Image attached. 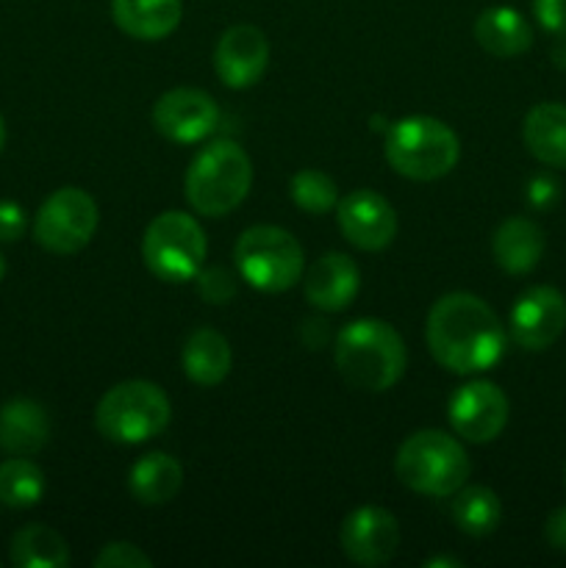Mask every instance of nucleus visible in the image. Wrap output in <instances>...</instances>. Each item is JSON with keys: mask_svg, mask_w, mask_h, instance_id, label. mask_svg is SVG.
<instances>
[{"mask_svg": "<svg viewBox=\"0 0 566 568\" xmlns=\"http://www.w3.org/2000/svg\"><path fill=\"white\" fill-rule=\"evenodd\" d=\"M431 355L455 375L492 369L505 353V331L492 305L466 292L444 294L427 314Z\"/></svg>", "mask_w": 566, "mask_h": 568, "instance_id": "obj_1", "label": "nucleus"}, {"mask_svg": "<svg viewBox=\"0 0 566 568\" xmlns=\"http://www.w3.org/2000/svg\"><path fill=\"white\" fill-rule=\"evenodd\" d=\"M408 353L388 322L355 320L336 336V369L358 392L381 394L403 377Z\"/></svg>", "mask_w": 566, "mask_h": 568, "instance_id": "obj_2", "label": "nucleus"}, {"mask_svg": "<svg viewBox=\"0 0 566 568\" xmlns=\"http://www.w3.org/2000/svg\"><path fill=\"white\" fill-rule=\"evenodd\" d=\"M253 164L236 142L216 139L192 159L186 172V200L198 214L225 216L247 197Z\"/></svg>", "mask_w": 566, "mask_h": 568, "instance_id": "obj_3", "label": "nucleus"}, {"mask_svg": "<svg viewBox=\"0 0 566 568\" xmlns=\"http://www.w3.org/2000/svg\"><path fill=\"white\" fill-rule=\"evenodd\" d=\"M405 488L425 497H453L469 477V458L461 442L442 430H420L405 438L394 458Z\"/></svg>", "mask_w": 566, "mask_h": 568, "instance_id": "obj_4", "label": "nucleus"}, {"mask_svg": "<svg viewBox=\"0 0 566 568\" xmlns=\"http://www.w3.org/2000/svg\"><path fill=\"white\" fill-rule=\"evenodd\" d=\"M461 144L453 128L433 116H403L386 131V161L411 181H436L458 164Z\"/></svg>", "mask_w": 566, "mask_h": 568, "instance_id": "obj_5", "label": "nucleus"}, {"mask_svg": "<svg viewBox=\"0 0 566 568\" xmlns=\"http://www.w3.org/2000/svg\"><path fill=\"white\" fill-rule=\"evenodd\" d=\"M172 419V405L155 383L125 381L109 388L94 410L100 436L114 444H142L161 436Z\"/></svg>", "mask_w": 566, "mask_h": 568, "instance_id": "obj_6", "label": "nucleus"}, {"mask_svg": "<svg viewBox=\"0 0 566 568\" xmlns=\"http://www.w3.org/2000/svg\"><path fill=\"white\" fill-rule=\"evenodd\" d=\"M205 233L194 216L164 211L148 225L142 239L144 266L164 283H186L198 277L205 261Z\"/></svg>", "mask_w": 566, "mask_h": 568, "instance_id": "obj_7", "label": "nucleus"}, {"mask_svg": "<svg viewBox=\"0 0 566 568\" xmlns=\"http://www.w3.org/2000/svg\"><path fill=\"white\" fill-rule=\"evenodd\" d=\"M239 275L253 288L277 294L303 277V247L277 225H253L236 242Z\"/></svg>", "mask_w": 566, "mask_h": 568, "instance_id": "obj_8", "label": "nucleus"}, {"mask_svg": "<svg viewBox=\"0 0 566 568\" xmlns=\"http://www.w3.org/2000/svg\"><path fill=\"white\" fill-rule=\"evenodd\" d=\"M98 203L78 186H64L50 194L33 220V239L48 253L72 255L92 242L98 231Z\"/></svg>", "mask_w": 566, "mask_h": 568, "instance_id": "obj_9", "label": "nucleus"}, {"mask_svg": "<svg viewBox=\"0 0 566 568\" xmlns=\"http://www.w3.org/2000/svg\"><path fill=\"white\" fill-rule=\"evenodd\" d=\"M449 425L472 444L494 442L508 425V397L488 381H472L449 399Z\"/></svg>", "mask_w": 566, "mask_h": 568, "instance_id": "obj_10", "label": "nucleus"}, {"mask_svg": "<svg viewBox=\"0 0 566 568\" xmlns=\"http://www.w3.org/2000/svg\"><path fill=\"white\" fill-rule=\"evenodd\" d=\"M511 338L519 347L547 349L553 347L566 331V300L558 288L553 286H533L511 308Z\"/></svg>", "mask_w": 566, "mask_h": 568, "instance_id": "obj_11", "label": "nucleus"}, {"mask_svg": "<svg viewBox=\"0 0 566 568\" xmlns=\"http://www.w3.org/2000/svg\"><path fill=\"white\" fill-rule=\"evenodd\" d=\"M220 120L214 98L203 89H170L153 105V122L161 136L178 144H192L209 136Z\"/></svg>", "mask_w": 566, "mask_h": 568, "instance_id": "obj_12", "label": "nucleus"}, {"mask_svg": "<svg viewBox=\"0 0 566 568\" xmlns=\"http://www.w3.org/2000/svg\"><path fill=\"white\" fill-rule=\"evenodd\" d=\"M336 211L338 227L353 247L375 253V250L388 247L397 236V214L386 197L370 189L350 192L347 197L338 200Z\"/></svg>", "mask_w": 566, "mask_h": 568, "instance_id": "obj_13", "label": "nucleus"}, {"mask_svg": "<svg viewBox=\"0 0 566 568\" xmlns=\"http://www.w3.org/2000/svg\"><path fill=\"white\" fill-rule=\"evenodd\" d=\"M400 544L397 519L388 510L364 505L342 525V552L358 566H386Z\"/></svg>", "mask_w": 566, "mask_h": 568, "instance_id": "obj_14", "label": "nucleus"}, {"mask_svg": "<svg viewBox=\"0 0 566 568\" xmlns=\"http://www.w3.org/2000/svg\"><path fill=\"white\" fill-rule=\"evenodd\" d=\"M270 61V44L261 28L233 26L220 37L214 50V70L231 89H247L261 81Z\"/></svg>", "mask_w": 566, "mask_h": 568, "instance_id": "obj_15", "label": "nucleus"}, {"mask_svg": "<svg viewBox=\"0 0 566 568\" xmlns=\"http://www.w3.org/2000/svg\"><path fill=\"white\" fill-rule=\"evenodd\" d=\"M361 286L358 266L344 253H325L305 272V300L320 311H344Z\"/></svg>", "mask_w": 566, "mask_h": 568, "instance_id": "obj_16", "label": "nucleus"}, {"mask_svg": "<svg viewBox=\"0 0 566 568\" xmlns=\"http://www.w3.org/2000/svg\"><path fill=\"white\" fill-rule=\"evenodd\" d=\"M50 442V416L33 399H11L0 408V447L9 455H37Z\"/></svg>", "mask_w": 566, "mask_h": 568, "instance_id": "obj_17", "label": "nucleus"}, {"mask_svg": "<svg viewBox=\"0 0 566 568\" xmlns=\"http://www.w3.org/2000/svg\"><path fill=\"white\" fill-rule=\"evenodd\" d=\"M181 0H111V17L117 28L144 42L170 37L181 22Z\"/></svg>", "mask_w": 566, "mask_h": 568, "instance_id": "obj_18", "label": "nucleus"}, {"mask_svg": "<svg viewBox=\"0 0 566 568\" xmlns=\"http://www.w3.org/2000/svg\"><path fill=\"white\" fill-rule=\"evenodd\" d=\"M492 253L494 261L511 275H525V272L536 270L544 255L542 227L525 216H511L494 233Z\"/></svg>", "mask_w": 566, "mask_h": 568, "instance_id": "obj_19", "label": "nucleus"}, {"mask_svg": "<svg viewBox=\"0 0 566 568\" xmlns=\"http://www.w3.org/2000/svg\"><path fill=\"white\" fill-rule=\"evenodd\" d=\"M522 139L533 159L542 164L564 170L566 166V105L538 103L527 111Z\"/></svg>", "mask_w": 566, "mask_h": 568, "instance_id": "obj_20", "label": "nucleus"}, {"mask_svg": "<svg viewBox=\"0 0 566 568\" xmlns=\"http://www.w3.org/2000/svg\"><path fill=\"white\" fill-rule=\"evenodd\" d=\"M475 39L486 53L514 59L533 44V31L525 17L511 6H492L475 20Z\"/></svg>", "mask_w": 566, "mask_h": 568, "instance_id": "obj_21", "label": "nucleus"}, {"mask_svg": "<svg viewBox=\"0 0 566 568\" xmlns=\"http://www.w3.org/2000/svg\"><path fill=\"white\" fill-rule=\"evenodd\" d=\"M181 361L189 381L198 383V386H216L231 372V344L225 342L222 333L211 331V327H200L183 344Z\"/></svg>", "mask_w": 566, "mask_h": 568, "instance_id": "obj_22", "label": "nucleus"}, {"mask_svg": "<svg viewBox=\"0 0 566 568\" xmlns=\"http://www.w3.org/2000/svg\"><path fill=\"white\" fill-rule=\"evenodd\" d=\"M183 469L172 455L148 453L128 471V488L142 505H164L181 491Z\"/></svg>", "mask_w": 566, "mask_h": 568, "instance_id": "obj_23", "label": "nucleus"}, {"mask_svg": "<svg viewBox=\"0 0 566 568\" xmlns=\"http://www.w3.org/2000/svg\"><path fill=\"white\" fill-rule=\"evenodd\" d=\"M11 564L20 568H64L70 566V549L53 527L28 525L11 538Z\"/></svg>", "mask_w": 566, "mask_h": 568, "instance_id": "obj_24", "label": "nucleus"}, {"mask_svg": "<svg viewBox=\"0 0 566 568\" xmlns=\"http://www.w3.org/2000/svg\"><path fill=\"white\" fill-rule=\"evenodd\" d=\"M453 519L458 530L466 536H488L499 527L503 519V503L497 494L486 486H461L453 499Z\"/></svg>", "mask_w": 566, "mask_h": 568, "instance_id": "obj_25", "label": "nucleus"}, {"mask_svg": "<svg viewBox=\"0 0 566 568\" xmlns=\"http://www.w3.org/2000/svg\"><path fill=\"white\" fill-rule=\"evenodd\" d=\"M42 497L44 475L33 460L14 455V458L0 464V503H3L6 508H33Z\"/></svg>", "mask_w": 566, "mask_h": 568, "instance_id": "obj_26", "label": "nucleus"}, {"mask_svg": "<svg viewBox=\"0 0 566 568\" xmlns=\"http://www.w3.org/2000/svg\"><path fill=\"white\" fill-rule=\"evenodd\" d=\"M292 200L297 209H303L305 214H327L333 205H338V189L333 183V178H327L320 170H300L292 178Z\"/></svg>", "mask_w": 566, "mask_h": 568, "instance_id": "obj_27", "label": "nucleus"}, {"mask_svg": "<svg viewBox=\"0 0 566 568\" xmlns=\"http://www.w3.org/2000/svg\"><path fill=\"white\" fill-rule=\"evenodd\" d=\"M198 288L205 303L222 305L236 292V277L228 270H222V266H211V270L198 272Z\"/></svg>", "mask_w": 566, "mask_h": 568, "instance_id": "obj_28", "label": "nucleus"}, {"mask_svg": "<svg viewBox=\"0 0 566 568\" xmlns=\"http://www.w3.org/2000/svg\"><path fill=\"white\" fill-rule=\"evenodd\" d=\"M148 566H153V560H150L142 549L125 541L109 544V547L100 549V555L94 558V568H148Z\"/></svg>", "mask_w": 566, "mask_h": 568, "instance_id": "obj_29", "label": "nucleus"}, {"mask_svg": "<svg viewBox=\"0 0 566 568\" xmlns=\"http://www.w3.org/2000/svg\"><path fill=\"white\" fill-rule=\"evenodd\" d=\"M26 211L11 200H0V242H17L26 233Z\"/></svg>", "mask_w": 566, "mask_h": 568, "instance_id": "obj_30", "label": "nucleus"}, {"mask_svg": "<svg viewBox=\"0 0 566 568\" xmlns=\"http://www.w3.org/2000/svg\"><path fill=\"white\" fill-rule=\"evenodd\" d=\"M533 14L547 31L566 33V0H533Z\"/></svg>", "mask_w": 566, "mask_h": 568, "instance_id": "obj_31", "label": "nucleus"}, {"mask_svg": "<svg viewBox=\"0 0 566 568\" xmlns=\"http://www.w3.org/2000/svg\"><path fill=\"white\" fill-rule=\"evenodd\" d=\"M544 536H547V544L558 552H566V508H558L549 514L547 525H544Z\"/></svg>", "mask_w": 566, "mask_h": 568, "instance_id": "obj_32", "label": "nucleus"}, {"mask_svg": "<svg viewBox=\"0 0 566 568\" xmlns=\"http://www.w3.org/2000/svg\"><path fill=\"white\" fill-rule=\"evenodd\" d=\"M425 566H461L458 560H444V558H436V560H427Z\"/></svg>", "mask_w": 566, "mask_h": 568, "instance_id": "obj_33", "label": "nucleus"}, {"mask_svg": "<svg viewBox=\"0 0 566 568\" xmlns=\"http://www.w3.org/2000/svg\"><path fill=\"white\" fill-rule=\"evenodd\" d=\"M3 148H6V122L3 116H0V153H3Z\"/></svg>", "mask_w": 566, "mask_h": 568, "instance_id": "obj_34", "label": "nucleus"}, {"mask_svg": "<svg viewBox=\"0 0 566 568\" xmlns=\"http://www.w3.org/2000/svg\"><path fill=\"white\" fill-rule=\"evenodd\" d=\"M3 275H6V261L3 255H0V281H3Z\"/></svg>", "mask_w": 566, "mask_h": 568, "instance_id": "obj_35", "label": "nucleus"}]
</instances>
